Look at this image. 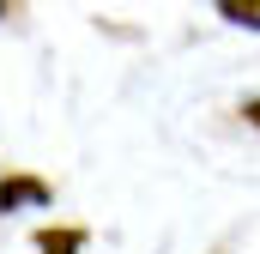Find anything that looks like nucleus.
Instances as JSON below:
<instances>
[{
    "label": "nucleus",
    "instance_id": "obj_1",
    "mask_svg": "<svg viewBox=\"0 0 260 254\" xmlns=\"http://www.w3.org/2000/svg\"><path fill=\"white\" fill-rule=\"evenodd\" d=\"M55 188L43 182V176H24V170H12L6 182H0V212H24V206H49Z\"/></svg>",
    "mask_w": 260,
    "mask_h": 254
},
{
    "label": "nucleus",
    "instance_id": "obj_2",
    "mask_svg": "<svg viewBox=\"0 0 260 254\" xmlns=\"http://www.w3.org/2000/svg\"><path fill=\"white\" fill-rule=\"evenodd\" d=\"M85 242H91V236H85L79 224H43V230H37V254H85Z\"/></svg>",
    "mask_w": 260,
    "mask_h": 254
},
{
    "label": "nucleus",
    "instance_id": "obj_3",
    "mask_svg": "<svg viewBox=\"0 0 260 254\" xmlns=\"http://www.w3.org/2000/svg\"><path fill=\"white\" fill-rule=\"evenodd\" d=\"M212 6H218L224 24H236V30H260V0H212Z\"/></svg>",
    "mask_w": 260,
    "mask_h": 254
},
{
    "label": "nucleus",
    "instance_id": "obj_4",
    "mask_svg": "<svg viewBox=\"0 0 260 254\" xmlns=\"http://www.w3.org/2000/svg\"><path fill=\"white\" fill-rule=\"evenodd\" d=\"M242 121H248V127H260V97H248V103H242Z\"/></svg>",
    "mask_w": 260,
    "mask_h": 254
},
{
    "label": "nucleus",
    "instance_id": "obj_5",
    "mask_svg": "<svg viewBox=\"0 0 260 254\" xmlns=\"http://www.w3.org/2000/svg\"><path fill=\"white\" fill-rule=\"evenodd\" d=\"M0 12H6V0H0Z\"/></svg>",
    "mask_w": 260,
    "mask_h": 254
}]
</instances>
